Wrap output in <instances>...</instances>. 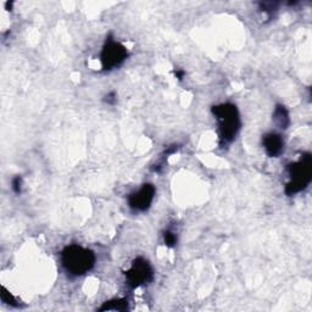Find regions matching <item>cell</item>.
Returning <instances> with one entry per match:
<instances>
[{
	"label": "cell",
	"instance_id": "5",
	"mask_svg": "<svg viewBox=\"0 0 312 312\" xmlns=\"http://www.w3.org/2000/svg\"><path fill=\"white\" fill-rule=\"evenodd\" d=\"M126 281L131 288L148 284L153 281L154 271L148 260L143 257H138L132 262L131 268L125 273Z\"/></svg>",
	"mask_w": 312,
	"mask_h": 312
},
{
	"label": "cell",
	"instance_id": "16",
	"mask_svg": "<svg viewBox=\"0 0 312 312\" xmlns=\"http://www.w3.org/2000/svg\"><path fill=\"white\" fill-rule=\"evenodd\" d=\"M5 6H6V10H11V7H12V1H11V2L7 1L6 4H5Z\"/></svg>",
	"mask_w": 312,
	"mask_h": 312
},
{
	"label": "cell",
	"instance_id": "2",
	"mask_svg": "<svg viewBox=\"0 0 312 312\" xmlns=\"http://www.w3.org/2000/svg\"><path fill=\"white\" fill-rule=\"evenodd\" d=\"M61 262L65 270L72 276H83L95 265V255L92 250L81 245H68L62 250Z\"/></svg>",
	"mask_w": 312,
	"mask_h": 312
},
{
	"label": "cell",
	"instance_id": "13",
	"mask_svg": "<svg viewBox=\"0 0 312 312\" xmlns=\"http://www.w3.org/2000/svg\"><path fill=\"white\" fill-rule=\"evenodd\" d=\"M12 190H14L16 194H20L22 190V178L21 176H16L12 179Z\"/></svg>",
	"mask_w": 312,
	"mask_h": 312
},
{
	"label": "cell",
	"instance_id": "12",
	"mask_svg": "<svg viewBox=\"0 0 312 312\" xmlns=\"http://www.w3.org/2000/svg\"><path fill=\"white\" fill-rule=\"evenodd\" d=\"M276 9H277V4H276V2H261L260 4L261 11L267 14L270 17L272 16L273 11H276Z\"/></svg>",
	"mask_w": 312,
	"mask_h": 312
},
{
	"label": "cell",
	"instance_id": "3",
	"mask_svg": "<svg viewBox=\"0 0 312 312\" xmlns=\"http://www.w3.org/2000/svg\"><path fill=\"white\" fill-rule=\"evenodd\" d=\"M290 181L285 186V194L294 195L300 193L310 184L312 179V157L310 153H304L299 161L291 162L286 167Z\"/></svg>",
	"mask_w": 312,
	"mask_h": 312
},
{
	"label": "cell",
	"instance_id": "14",
	"mask_svg": "<svg viewBox=\"0 0 312 312\" xmlns=\"http://www.w3.org/2000/svg\"><path fill=\"white\" fill-rule=\"evenodd\" d=\"M105 101L108 104H111V105H113V104L116 103V100H117V98H116V94L113 93V92H111V93H109L108 95L105 96Z\"/></svg>",
	"mask_w": 312,
	"mask_h": 312
},
{
	"label": "cell",
	"instance_id": "10",
	"mask_svg": "<svg viewBox=\"0 0 312 312\" xmlns=\"http://www.w3.org/2000/svg\"><path fill=\"white\" fill-rule=\"evenodd\" d=\"M1 300H2V303H5L6 305L11 306V308H19L20 306V304L17 303V300L15 299V296L12 295L10 291H7L5 286H1Z\"/></svg>",
	"mask_w": 312,
	"mask_h": 312
},
{
	"label": "cell",
	"instance_id": "9",
	"mask_svg": "<svg viewBox=\"0 0 312 312\" xmlns=\"http://www.w3.org/2000/svg\"><path fill=\"white\" fill-rule=\"evenodd\" d=\"M128 310V301L126 299H113L103 304L99 311H127Z\"/></svg>",
	"mask_w": 312,
	"mask_h": 312
},
{
	"label": "cell",
	"instance_id": "15",
	"mask_svg": "<svg viewBox=\"0 0 312 312\" xmlns=\"http://www.w3.org/2000/svg\"><path fill=\"white\" fill-rule=\"evenodd\" d=\"M174 75L177 76V78H178V80H183V77H184V71L177 70V71H174Z\"/></svg>",
	"mask_w": 312,
	"mask_h": 312
},
{
	"label": "cell",
	"instance_id": "7",
	"mask_svg": "<svg viewBox=\"0 0 312 312\" xmlns=\"http://www.w3.org/2000/svg\"><path fill=\"white\" fill-rule=\"evenodd\" d=\"M263 148L270 157H278L284 150V141L281 134L268 133L262 139Z\"/></svg>",
	"mask_w": 312,
	"mask_h": 312
},
{
	"label": "cell",
	"instance_id": "4",
	"mask_svg": "<svg viewBox=\"0 0 312 312\" xmlns=\"http://www.w3.org/2000/svg\"><path fill=\"white\" fill-rule=\"evenodd\" d=\"M128 57L127 48L121 43L109 38L101 50L100 61L104 70L110 71L118 67Z\"/></svg>",
	"mask_w": 312,
	"mask_h": 312
},
{
	"label": "cell",
	"instance_id": "1",
	"mask_svg": "<svg viewBox=\"0 0 312 312\" xmlns=\"http://www.w3.org/2000/svg\"><path fill=\"white\" fill-rule=\"evenodd\" d=\"M212 113L219 125L221 143L228 144L234 141L242 126L237 106L229 103L220 104L212 108Z\"/></svg>",
	"mask_w": 312,
	"mask_h": 312
},
{
	"label": "cell",
	"instance_id": "8",
	"mask_svg": "<svg viewBox=\"0 0 312 312\" xmlns=\"http://www.w3.org/2000/svg\"><path fill=\"white\" fill-rule=\"evenodd\" d=\"M273 120L277 123V126L282 129H286L288 126L290 125V118H289V113L285 109V106L278 104L273 113Z\"/></svg>",
	"mask_w": 312,
	"mask_h": 312
},
{
	"label": "cell",
	"instance_id": "6",
	"mask_svg": "<svg viewBox=\"0 0 312 312\" xmlns=\"http://www.w3.org/2000/svg\"><path fill=\"white\" fill-rule=\"evenodd\" d=\"M155 187L151 183L143 184V187L136 193H132L128 198V205L132 210L144 212L151 206L155 198Z\"/></svg>",
	"mask_w": 312,
	"mask_h": 312
},
{
	"label": "cell",
	"instance_id": "11",
	"mask_svg": "<svg viewBox=\"0 0 312 312\" xmlns=\"http://www.w3.org/2000/svg\"><path fill=\"white\" fill-rule=\"evenodd\" d=\"M164 242L167 247H174L177 243V235L174 234L173 232H171V230H166V232L164 233Z\"/></svg>",
	"mask_w": 312,
	"mask_h": 312
}]
</instances>
